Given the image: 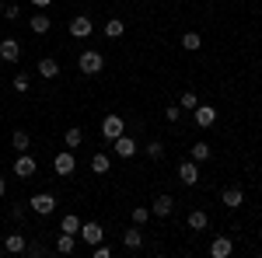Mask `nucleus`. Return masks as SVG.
Masks as SVG:
<instances>
[{
  "instance_id": "1",
  "label": "nucleus",
  "mask_w": 262,
  "mask_h": 258,
  "mask_svg": "<svg viewBox=\"0 0 262 258\" xmlns=\"http://www.w3.org/2000/svg\"><path fill=\"white\" fill-rule=\"evenodd\" d=\"M77 66H81L84 77H95V74H101V66H105V60H101V53H95V49H84L81 60H77Z\"/></svg>"
},
{
  "instance_id": "2",
  "label": "nucleus",
  "mask_w": 262,
  "mask_h": 258,
  "mask_svg": "<svg viewBox=\"0 0 262 258\" xmlns=\"http://www.w3.org/2000/svg\"><path fill=\"white\" fill-rule=\"evenodd\" d=\"M28 209H32L35 217H49V213L56 209V196H53V192H39V196L28 199Z\"/></svg>"
},
{
  "instance_id": "3",
  "label": "nucleus",
  "mask_w": 262,
  "mask_h": 258,
  "mask_svg": "<svg viewBox=\"0 0 262 258\" xmlns=\"http://www.w3.org/2000/svg\"><path fill=\"white\" fill-rule=\"evenodd\" d=\"M122 133H126V119H122V115L112 112V115H105V119H101V136L108 139V143H112V139H119Z\"/></svg>"
},
{
  "instance_id": "4",
  "label": "nucleus",
  "mask_w": 262,
  "mask_h": 258,
  "mask_svg": "<svg viewBox=\"0 0 262 258\" xmlns=\"http://www.w3.org/2000/svg\"><path fill=\"white\" fill-rule=\"evenodd\" d=\"M35 171H39V164H35V157H32L28 150H25V154H18V160H14V175L28 181V178H35Z\"/></svg>"
},
{
  "instance_id": "5",
  "label": "nucleus",
  "mask_w": 262,
  "mask_h": 258,
  "mask_svg": "<svg viewBox=\"0 0 262 258\" xmlns=\"http://www.w3.org/2000/svg\"><path fill=\"white\" fill-rule=\"evenodd\" d=\"M91 32H95V21L88 18V14H77V18L70 21V35L74 39H91Z\"/></svg>"
},
{
  "instance_id": "6",
  "label": "nucleus",
  "mask_w": 262,
  "mask_h": 258,
  "mask_svg": "<svg viewBox=\"0 0 262 258\" xmlns=\"http://www.w3.org/2000/svg\"><path fill=\"white\" fill-rule=\"evenodd\" d=\"M242 202H245V189H238V185H227V189L221 192V206L224 209H238Z\"/></svg>"
},
{
  "instance_id": "7",
  "label": "nucleus",
  "mask_w": 262,
  "mask_h": 258,
  "mask_svg": "<svg viewBox=\"0 0 262 258\" xmlns=\"http://www.w3.org/2000/svg\"><path fill=\"white\" fill-rule=\"evenodd\" d=\"M112 150H116V157L129 160L133 154H137V139H133V136H126V133H122L119 139H112Z\"/></svg>"
},
{
  "instance_id": "8",
  "label": "nucleus",
  "mask_w": 262,
  "mask_h": 258,
  "mask_svg": "<svg viewBox=\"0 0 262 258\" xmlns=\"http://www.w3.org/2000/svg\"><path fill=\"white\" fill-rule=\"evenodd\" d=\"M53 168H56V175H63V178H67V175H74L77 157H74L70 150H60V154H56V160H53Z\"/></svg>"
},
{
  "instance_id": "9",
  "label": "nucleus",
  "mask_w": 262,
  "mask_h": 258,
  "mask_svg": "<svg viewBox=\"0 0 262 258\" xmlns=\"http://www.w3.org/2000/svg\"><path fill=\"white\" fill-rule=\"evenodd\" d=\"M179 181H182V185H196V181H200V168H196V160H192V157L179 164Z\"/></svg>"
},
{
  "instance_id": "10",
  "label": "nucleus",
  "mask_w": 262,
  "mask_h": 258,
  "mask_svg": "<svg viewBox=\"0 0 262 258\" xmlns=\"http://www.w3.org/2000/svg\"><path fill=\"white\" fill-rule=\"evenodd\" d=\"M0 60H4V63H18L21 60L18 39H0Z\"/></svg>"
},
{
  "instance_id": "11",
  "label": "nucleus",
  "mask_w": 262,
  "mask_h": 258,
  "mask_svg": "<svg viewBox=\"0 0 262 258\" xmlns=\"http://www.w3.org/2000/svg\"><path fill=\"white\" fill-rule=\"evenodd\" d=\"M192 112H196V126H203V129H210L217 122V108L213 105H196Z\"/></svg>"
},
{
  "instance_id": "12",
  "label": "nucleus",
  "mask_w": 262,
  "mask_h": 258,
  "mask_svg": "<svg viewBox=\"0 0 262 258\" xmlns=\"http://www.w3.org/2000/svg\"><path fill=\"white\" fill-rule=\"evenodd\" d=\"M25 248H28V238H25V234H7V238H4V251H7V255H21Z\"/></svg>"
},
{
  "instance_id": "13",
  "label": "nucleus",
  "mask_w": 262,
  "mask_h": 258,
  "mask_svg": "<svg viewBox=\"0 0 262 258\" xmlns=\"http://www.w3.org/2000/svg\"><path fill=\"white\" fill-rule=\"evenodd\" d=\"M81 238H84V244H101V238H105V230H101L98 223H81Z\"/></svg>"
},
{
  "instance_id": "14",
  "label": "nucleus",
  "mask_w": 262,
  "mask_h": 258,
  "mask_svg": "<svg viewBox=\"0 0 262 258\" xmlns=\"http://www.w3.org/2000/svg\"><path fill=\"white\" fill-rule=\"evenodd\" d=\"M231 251H234V241H231V238H224V234H221V238H213V244H210V255H213V258H227Z\"/></svg>"
},
{
  "instance_id": "15",
  "label": "nucleus",
  "mask_w": 262,
  "mask_h": 258,
  "mask_svg": "<svg viewBox=\"0 0 262 258\" xmlns=\"http://www.w3.org/2000/svg\"><path fill=\"white\" fill-rule=\"evenodd\" d=\"M171 209H175V199L171 196H158L154 206H150V217H171Z\"/></svg>"
},
{
  "instance_id": "16",
  "label": "nucleus",
  "mask_w": 262,
  "mask_h": 258,
  "mask_svg": "<svg viewBox=\"0 0 262 258\" xmlns=\"http://www.w3.org/2000/svg\"><path fill=\"white\" fill-rule=\"evenodd\" d=\"M122 244H126L129 251H137V248H143V230L137 227V223H133L129 230H122Z\"/></svg>"
},
{
  "instance_id": "17",
  "label": "nucleus",
  "mask_w": 262,
  "mask_h": 258,
  "mask_svg": "<svg viewBox=\"0 0 262 258\" xmlns=\"http://www.w3.org/2000/svg\"><path fill=\"white\" fill-rule=\"evenodd\" d=\"M28 28H32L35 35H46V32L53 28V21H49V14H42V11H35V14L28 18Z\"/></svg>"
},
{
  "instance_id": "18",
  "label": "nucleus",
  "mask_w": 262,
  "mask_h": 258,
  "mask_svg": "<svg viewBox=\"0 0 262 258\" xmlns=\"http://www.w3.org/2000/svg\"><path fill=\"white\" fill-rule=\"evenodd\" d=\"M74 248H77V234H56V251L60 255H74Z\"/></svg>"
},
{
  "instance_id": "19",
  "label": "nucleus",
  "mask_w": 262,
  "mask_h": 258,
  "mask_svg": "<svg viewBox=\"0 0 262 258\" xmlns=\"http://www.w3.org/2000/svg\"><path fill=\"white\" fill-rule=\"evenodd\" d=\"M185 223H189V227H192V230L200 234V230H206V223H210V217H206L203 209H192V213L185 217Z\"/></svg>"
},
{
  "instance_id": "20",
  "label": "nucleus",
  "mask_w": 262,
  "mask_h": 258,
  "mask_svg": "<svg viewBox=\"0 0 262 258\" xmlns=\"http://www.w3.org/2000/svg\"><path fill=\"white\" fill-rule=\"evenodd\" d=\"M39 74H42L46 80H53L56 74H60V63L53 60V56H46V60H39Z\"/></svg>"
},
{
  "instance_id": "21",
  "label": "nucleus",
  "mask_w": 262,
  "mask_h": 258,
  "mask_svg": "<svg viewBox=\"0 0 262 258\" xmlns=\"http://www.w3.org/2000/svg\"><path fill=\"white\" fill-rule=\"evenodd\" d=\"M60 230H63V234H81V217L67 213V217L60 220Z\"/></svg>"
},
{
  "instance_id": "22",
  "label": "nucleus",
  "mask_w": 262,
  "mask_h": 258,
  "mask_svg": "<svg viewBox=\"0 0 262 258\" xmlns=\"http://www.w3.org/2000/svg\"><path fill=\"white\" fill-rule=\"evenodd\" d=\"M122 32H126V25H122L119 18H108V25H105V39H122Z\"/></svg>"
},
{
  "instance_id": "23",
  "label": "nucleus",
  "mask_w": 262,
  "mask_h": 258,
  "mask_svg": "<svg viewBox=\"0 0 262 258\" xmlns=\"http://www.w3.org/2000/svg\"><path fill=\"white\" fill-rule=\"evenodd\" d=\"M200 45H203V35H200V32H185V35H182V49H189V53H196Z\"/></svg>"
},
{
  "instance_id": "24",
  "label": "nucleus",
  "mask_w": 262,
  "mask_h": 258,
  "mask_svg": "<svg viewBox=\"0 0 262 258\" xmlns=\"http://www.w3.org/2000/svg\"><path fill=\"white\" fill-rule=\"evenodd\" d=\"M108 168H112V160H108V154H95V157H91V171H95V175H105Z\"/></svg>"
},
{
  "instance_id": "25",
  "label": "nucleus",
  "mask_w": 262,
  "mask_h": 258,
  "mask_svg": "<svg viewBox=\"0 0 262 258\" xmlns=\"http://www.w3.org/2000/svg\"><path fill=\"white\" fill-rule=\"evenodd\" d=\"M200 105V98H196V91H182L179 95V108H185V112H192Z\"/></svg>"
},
{
  "instance_id": "26",
  "label": "nucleus",
  "mask_w": 262,
  "mask_h": 258,
  "mask_svg": "<svg viewBox=\"0 0 262 258\" xmlns=\"http://www.w3.org/2000/svg\"><path fill=\"white\" fill-rule=\"evenodd\" d=\"M67 147H70V150H77V147H81L84 143V129H77V126H74V129H67Z\"/></svg>"
},
{
  "instance_id": "27",
  "label": "nucleus",
  "mask_w": 262,
  "mask_h": 258,
  "mask_svg": "<svg viewBox=\"0 0 262 258\" xmlns=\"http://www.w3.org/2000/svg\"><path fill=\"white\" fill-rule=\"evenodd\" d=\"M147 157H150V160H161L164 157V143H161V139H150V143H147Z\"/></svg>"
},
{
  "instance_id": "28",
  "label": "nucleus",
  "mask_w": 262,
  "mask_h": 258,
  "mask_svg": "<svg viewBox=\"0 0 262 258\" xmlns=\"http://www.w3.org/2000/svg\"><path fill=\"white\" fill-rule=\"evenodd\" d=\"M189 154H192V160L200 164V160L210 157V143H192V150H189Z\"/></svg>"
},
{
  "instance_id": "29",
  "label": "nucleus",
  "mask_w": 262,
  "mask_h": 258,
  "mask_svg": "<svg viewBox=\"0 0 262 258\" xmlns=\"http://www.w3.org/2000/svg\"><path fill=\"white\" fill-rule=\"evenodd\" d=\"M11 143H14V150H21V154H25V150H28V133H25V129H18V133L11 136Z\"/></svg>"
},
{
  "instance_id": "30",
  "label": "nucleus",
  "mask_w": 262,
  "mask_h": 258,
  "mask_svg": "<svg viewBox=\"0 0 262 258\" xmlns=\"http://www.w3.org/2000/svg\"><path fill=\"white\" fill-rule=\"evenodd\" d=\"M147 220H150V206H137V209H133V223H137V227H143Z\"/></svg>"
},
{
  "instance_id": "31",
  "label": "nucleus",
  "mask_w": 262,
  "mask_h": 258,
  "mask_svg": "<svg viewBox=\"0 0 262 258\" xmlns=\"http://www.w3.org/2000/svg\"><path fill=\"white\" fill-rule=\"evenodd\" d=\"M14 91H18V95L28 91V74H14Z\"/></svg>"
},
{
  "instance_id": "32",
  "label": "nucleus",
  "mask_w": 262,
  "mask_h": 258,
  "mask_svg": "<svg viewBox=\"0 0 262 258\" xmlns=\"http://www.w3.org/2000/svg\"><path fill=\"white\" fill-rule=\"evenodd\" d=\"M179 115H182L179 105H168V108H164V119H168V122H179Z\"/></svg>"
},
{
  "instance_id": "33",
  "label": "nucleus",
  "mask_w": 262,
  "mask_h": 258,
  "mask_svg": "<svg viewBox=\"0 0 262 258\" xmlns=\"http://www.w3.org/2000/svg\"><path fill=\"white\" fill-rule=\"evenodd\" d=\"M4 18H7V21H18V18H21V7L7 4V7H4Z\"/></svg>"
},
{
  "instance_id": "34",
  "label": "nucleus",
  "mask_w": 262,
  "mask_h": 258,
  "mask_svg": "<svg viewBox=\"0 0 262 258\" xmlns=\"http://www.w3.org/2000/svg\"><path fill=\"white\" fill-rule=\"evenodd\" d=\"M95 258H112V248H105V244H95V251H91Z\"/></svg>"
},
{
  "instance_id": "35",
  "label": "nucleus",
  "mask_w": 262,
  "mask_h": 258,
  "mask_svg": "<svg viewBox=\"0 0 262 258\" xmlns=\"http://www.w3.org/2000/svg\"><path fill=\"white\" fill-rule=\"evenodd\" d=\"M25 251H28V255H46V248H42V244H28Z\"/></svg>"
},
{
  "instance_id": "36",
  "label": "nucleus",
  "mask_w": 262,
  "mask_h": 258,
  "mask_svg": "<svg viewBox=\"0 0 262 258\" xmlns=\"http://www.w3.org/2000/svg\"><path fill=\"white\" fill-rule=\"evenodd\" d=\"M28 4H35V7H49L53 0H28Z\"/></svg>"
},
{
  "instance_id": "37",
  "label": "nucleus",
  "mask_w": 262,
  "mask_h": 258,
  "mask_svg": "<svg viewBox=\"0 0 262 258\" xmlns=\"http://www.w3.org/2000/svg\"><path fill=\"white\" fill-rule=\"evenodd\" d=\"M4 192H7V181L0 178V199H4Z\"/></svg>"
},
{
  "instance_id": "38",
  "label": "nucleus",
  "mask_w": 262,
  "mask_h": 258,
  "mask_svg": "<svg viewBox=\"0 0 262 258\" xmlns=\"http://www.w3.org/2000/svg\"><path fill=\"white\" fill-rule=\"evenodd\" d=\"M0 14H4V4H0Z\"/></svg>"
}]
</instances>
